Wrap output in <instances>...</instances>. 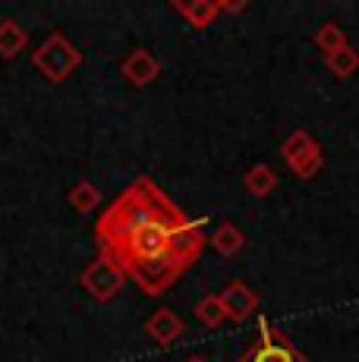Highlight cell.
I'll list each match as a JSON object with an SVG mask.
<instances>
[{
    "mask_svg": "<svg viewBox=\"0 0 359 362\" xmlns=\"http://www.w3.org/2000/svg\"><path fill=\"white\" fill-rule=\"evenodd\" d=\"M186 362H205L202 356H189V359H186Z\"/></svg>",
    "mask_w": 359,
    "mask_h": 362,
    "instance_id": "19",
    "label": "cell"
},
{
    "mask_svg": "<svg viewBox=\"0 0 359 362\" xmlns=\"http://www.w3.org/2000/svg\"><path fill=\"white\" fill-rule=\"evenodd\" d=\"M79 284L92 299H98V303H110V299L123 290L126 274H123V268L114 259H107V255L98 252V259H95L92 264H86V271L79 274Z\"/></svg>",
    "mask_w": 359,
    "mask_h": 362,
    "instance_id": "4",
    "label": "cell"
},
{
    "mask_svg": "<svg viewBox=\"0 0 359 362\" xmlns=\"http://www.w3.org/2000/svg\"><path fill=\"white\" fill-rule=\"evenodd\" d=\"M174 10L180 13V16L186 19V23L192 25V29H208V25H215L218 23V16H220V6H218V0H189V4H183V0H174Z\"/></svg>",
    "mask_w": 359,
    "mask_h": 362,
    "instance_id": "8",
    "label": "cell"
},
{
    "mask_svg": "<svg viewBox=\"0 0 359 362\" xmlns=\"http://www.w3.org/2000/svg\"><path fill=\"white\" fill-rule=\"evenodd\" d=\"M32 66H35L47 82H66L76 69L82 66V51L64 32H51L38 45V51H32Z\"/></svg>",
    "mask_w": 359,
    "mask_h": 362,
    "instance_id": "2",
    "label": "cell"
},
{
    "mask_svg": "<svg viewBox=\"0 0 359 362\" xmlns=\"http://www.w3.org/2000/svg\"><path fill=\"white\" fill-rule=\"evenodd\" d=\"M183 331H186L183 318H180L174 309H167V305L155 309L148 315V322H145V334H148V337L155 340L158 346H170L174 340L183 337Z\"/></svg>",
    "mask_w": 359,
    "mask_h": 362,
    "instance_id": "7",
    "label": "cell"
},
{
    "mask_svg": "<svg viewBox=\"0 0 359 362\" xmlns=\"http://www.w3.org/2000/svg\"><path fill=\"white\" fill-rule=\"evenodd\" d=\"M324 66H328V73L337 76V79H350L359 69V51L353 45L337 47L334 54H324Z\"/></svg>",
    "mask_w": 359,
    "mask_h": 362,
    "instance_id": "12",
    "label": "cell"
},
{
    "mask_svg": "<svg viewBox=\"0 0 359 362\" xmlns=\"http://www.w3.org/2000/svg\"><path fill=\"white\" fill-rule=\"evenodd\" d=\"M29 45V32L16 23V19H0V57L13 60L25 51Z\"/></svg>",
    "mask_w": 359,
    "mask_h": 362,
    "instance_id": "10",
    "label": "cell"
},
{
    "mask_svg": "<svg viewBox=\"0 0 359 362\" xmlns=\"http://www.w3.org/2000/svg\"><path fill=\"white\" fill-rule=\"evenodd\" d=\"M120 73H123V79H126L129 86L148 88L151 82L161 76V60H158L148 47H136V51H129L126 57H123Z\"/></svg>",
    "mask_w": 359,
    "mask_h": 362,
    "instance_id": "5",
    "label": "cell"
},
{
    "mask_svg": "<svg viewBox=\"0 0 359 362\" xmlns=\"http://www.w3.org/2000/svg\"><path fill=\"white\" fill-rule=\"evenodd\" d=\"M243 183H246V189H249V196L268 199L274 189H278V173H274L268 164H252L249 170H246Z\"/></svg>",
    "mask_w": 359,
    "mask_h": 362,
    "instance_id": "11",
    "label": "cell"
},
{
    "mask_svg": "<svg viewBox=\"0 0 359 362\" xmlns=\"http://www.w3.org/2000/svg\"><path fill=\"white\" fill-rule=\"evenodd\" d=\"M196 318L205 325V328H220L227 322V312H224V303H220L218 293H208L196 303Z\"/></svg>",
    "mask_w": 359,
    "mask_h": 362,
    "instance_id": "15",
    "label": "cell"
},
{
    "mask_svg": "<svg viewBox=\"0 0 359 362\" xmlns=\"http://www.w3.org/2000/svg\"><path fill=\"white\" fill-rule=\"evenodd\" d=\"M312 142H315V139L309 136L306 129H293V132H290V136L284 139V142H281V158H284V164L290 167V164L296 161V158L302 155V151L309 148V145H312Z\"/></svg>",
    "mask_w": 359,
    "mask_h": 362,
    "instance_id": "17",
    "label": "cell"
},
{
    "mask_svg": "<svg viewBox=\"0 0 359 362\" xmlns=\"http://www.w3.org/2000/svg\"><path fill=\"white\" fill-rule=\"evenodd\" d=\"M343 45H350V41H347V35H343V29L337 23L319 25V32H315V47H319L322 54H334L337 47H343Z\"/></svg>",
    "mask_w": 359,
    "mask_h": 362,
    "instance_id": "16",
    "label": "cell"
},
{
    "mask_svg": "<svg viewBox=\"0 0 359 362\" xmlns=\"http://www.w3.org/2000/svg\"><path fill=\"white\" fill-rule=\"evenodd\" d=\"M205 218H189L151 177H136L101 211L95 243L148 296H164L202 259Z\"/></svg>",
    "mask_w": 359,
    "mask_h": 362,
    "instance_id": "1",
    "label": "cell"
},
{
    "mask_svg": "<svg viewBox=\"0 0 359 362\" xmlns=\"http://www.w3.org/2000/svg\"><path fill=\"white\" fill-rule=\"evenodd\" d=\"M66 202H70V208L76 214H92L101 202V189L95 183H88V180H79V183L66 192Z\"/></svg>",
    "mask_w": 359,
    "mask_h": 362,
    "instance_id": "13",
    "label": "cell"
},
{
    "mask_svg": "<svg viewBox=\"0 0 359 362\" xmlns=\"http://www.w3.org/2000/svg\"><path fill=\"white\" fill-rule=\"evenodd\" d=\"M218 6H220V13H233V16L249 10V4H246V0H218Z\"/></svg>",
    "mask_w": 359,
    "mask_h": 362,
    "instance_id": "18",
    "label": "cell"
},
{
    "mask_svg": "<svg viewBox=\"0 0 359 362\" xmlns=\"http://www.w3.org/2000/svg\"><path fill=\"white\" fill-rule=\"evenodd\" d=\"M211 246H215L218 255H224V259H233V255L243 252L246 233L240 230L233 221H220V224L215 227V233H211Z\"/></svg>",
    "mask_w": 359,
    "mask_h": 362,
    "instance_id": "9",
    "label": "cell"
},
{
    "mask_svg": "<svg viewBox=\"0 0 359 362\" xmlns=\"http://www.w3.org/2000/svg\"><path fill=\"white\" fill-rule=\"evenodd\" d=\"M322 167H324V151H322L319 139H315V142L290 164V170H293V177H300V180H312V177H319Z\"/></svg>",
    "mask_w": 359,
    "mask_h": 362,
    "instance_id": "14",
    "label": "cell"
},
{
    "mask_svg": "<svg viewBox=\"0 0 359 362\" xmlns=\"http://www.w3.org/2000/svg\"><path fill=\"white\" fill-rule=\"evenodd\" d=\"M218 296H220V303H224L227 318H230V322H237V325H243L246 318L259 312V293H255L252 287H246L243 281L227 284Z\"/></svg>",
    "mask_w": 359,
    "mask_h": 362,
    "instance_id": "6",
    "label": "cell"
},
{
    "mask_svg": "<svg viewBox=\"0 0 359 362\" xmlns=\"http://www.w3.org/2000/svg\"><path fill=\"white\" fill-rule=\"evenodd\" d=\"M237 362H309L306 353H300V346L290 344L287 337H281L274 331V325L268 322L265 315L259 318V334L243 353H240Z\"/></svg>",
    "mask_w": 359,
    "mask_h": 362,
    "instance_id": "3",
    "label": "cell"
}]
</instances>
